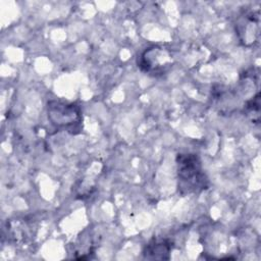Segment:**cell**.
Instances as JSON below:
<instances>
[{"instance_id":"5","label":"cell","mask_w":261,"mask_h":261,"mask_svg":"<svg viewBox=\"0 0 261 261\" xmlns=\"http://www.w3.org/2000/svg\"><path fill=\"white\" fill-rule=\"evenodd\" d=\"M172 249V244L166 239L152 240L144 250V256L147 259L165 260L169 259V254Z\"/></svg>"},{"instance_id":"2","label":"cell","mask_w":261,"mask_h":261,"mask_svg":"<svg viewBox=\"0 0 261 261\" xmlns=\"http://www.w3.org/2000/svg\"><path fill=\"white\" fill-rule=\"evenodd\" d=\"M48 119L57 128L65 130H76L82 122L80 108L72 104L58 100H51L47 106Z\"/></svg>"},{"instance_id":"3","label":"cell","mask_w":261,"mask_h":261,"mask_svg":"<svg viewBox=\"0 0 261 261\" xmlns=\"http://www.w3.org/2000/svg\"><path fill=\"white\" fill-rule=\"evenodd\" d=\"M174 62L173 53L161 46H152L146 49L139 61V66L152 75H161L166 72Z\"/></svg>"},{"instance_id":"4","label":"cell","mask_w":261,"mask_h":261,"mask_svg":"<svg viewBox=\"0 0 261 261\" xmlns=\"http://www.w3.org/2000/svg\"><path fill=\"white\" fill-rule=\"evenodd\" d=\"M237 33L245 45L253 44L259 35V11L245 12L237 23Z\"/></svg>"},{"instance_id":"1","label":"cell","mask_w":261,"mask_h":261,"mask_svg":"<svg viewBox=\"0 0 261 261\" xmlns=\"http://www.w3.org/2000/svg\"><path fill=\"white\" fill-rule=\"evenodd\" d=\"M176 164L178 189L181 193H197L207 188L208 179L197 154H178Z\"/></svg>"}]
</instances>
